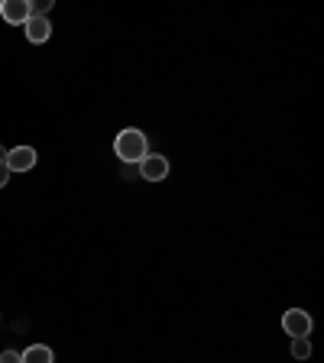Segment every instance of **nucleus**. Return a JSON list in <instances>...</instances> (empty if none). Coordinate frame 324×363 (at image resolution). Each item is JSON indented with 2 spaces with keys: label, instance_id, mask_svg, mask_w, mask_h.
<instances>
[{
  "label": "nucleus",
  "instance_id": "6",
  "mask_svg": "<svg viewBox=\"0 0 324 363\" xmlns=\"http://www.w3.org/2000/svg\"><path fill=\"white\" fill-rule=\"evenodd\" d=\"M49 36H52V23L45 20V16H30L26 20V39L30 43H45Z\"/></svg>",
  "mask_w": 324,
  "mask_h": 363
},
{
  "label": "nucleus",
  "instance_id": "1",
  "mask_svg": "<svg viewBox=\"0 0 324 363\" xmlns=\"http://www.w3.org/2000/svg\"><path fill=\"white\" fill-rule=\"evenodd\" d=\"M113 152L123 159V162H140V159L146 156V136L143 130L136 127H127L117 133V140H113Z\"/></svg>",
  "mask_w": 324,
  "mask_h": 363
},
{
  "label": "nucleus",
  "instance_id": "7",
  "mask_svg": "<svg viewBox=\"0 0 324 363\" xmlns=\"http://www.w3.org/2000/svg\"><path fill=\"white\" fill-rule=\"evenodd\" d=\"M52 350L45 347V344H30V347L20 354V363H52Z\"/></svg>",
  "mask_w": 324,
  "mask_h": 363
},
{
  "label": "nucleus",
  "instance_id": "9",
  "mask_svg": "<svg viewBox=\"0 0 324 363\" xmlns=\"http://www.w3.org/2000/svg\"><path fill=\"white\" fill-rule=\"evenodd\" d=\"M0 363H20V354H16V350H4V354H0Z\"/></svg>",
  "mask_w": 324,
  "mask_h": 363
},
{
  "label": "nucleus",
  "instance_id": "10",
  "mask_svg": "<svg viewBox=\"0 0 324 363\" xmlns=\"http://www.w3.org/2000/svg\"><path fill=\"white\" fill-rule=\"evenodd\" d=\"M7 179H10V169H7V162H0V189L7 185Z\"/></svg>",
  "mask_w": 324,
  "mask_h": 363
},
{
  "label": "nucleus",
  "instance_id": "3",
  "mask_svg": "<svg viewBox=\"0 0 324 363\" xmlns=\"http://www.w3.org/2000/svg\"><path fill=\"white\" fill-rule=\"evenodd\" d=\"M0 16H4L10 26H26V20L33 16L30 0H4V4H0Z\"/></svg>",
  "mask_w": 324,
  "mask_h": 363
},
{
  "label": "nucleus",
  "instance_id": "11",
  "mask_svg": "<svg viewBox=\"0 0 324 363\" xmlns=\"http://www.w3.org/2000/svg\"><path fill=\"white\" fill-rule=\"evenodd\" d=\"M4 159H7V150H4V146H0V162H4Z\"/></svg>",
  "mask_w": 324,
  "mask_h": 363
},
{
  "label": "nucleus",
  "instance_id": "5",
  "mask_svg": "<svg viewBox=\"0 0 324 363\" xmlns=\"http://www.w3.org/2000/svg\"><path fill=\"white\" fill-rule=\"evenodd\" d=\"M4 162H7L10 172H30V169L36 166V150H33V146H16V150L7 152Z\"/></svg>",
  "mask_w": 324,
  "mask_h": 363
},
{
  "label": "nucleus",
  "instance_id": "8",
  "mask_svg": "<svg viewBox=\"0 0 324 363\" xmlns=\"http://www.w3.org/2000/svg\"><path fill=\"white\" fill-rule=\"evenodd\" d=\"M292 357H295V360H308V357H311L308 337H292Z\"/></svg>",
  "mask_w": 324,
  "mask_h": 363
},
{
  "label": "nucleus",
  "instance_id": "4",
  "mask_svg": "<svg viewBox=\"0 0 324 363\" xmlns=\"http://www.w3.org/2000/svg\"><path fill=\"white\" fill-rule=\"evenodd\" d=\"M140 175H143L146 182H162L169 175V159L166 156H156V152L143 156V159H140Z\"/></svg>",
  "mask_w": 324,
  "mask_h": 363
},
{
  "label": "nucleus",
  "instance_id": "2",
  "mask_svg": "<svg viewBox=\"0 0 324 363\" xmlns=\"http://www.w3.org/2000/svg\"><path fill=\"white\" fill-rule=\"evenodd\" d=\"M282 331L289 337H308L311 334V315L305 308H289L282 315Z\"/></svg>",
  "mask_w": 324,
  "mask_h": 363
}]
</instances>
